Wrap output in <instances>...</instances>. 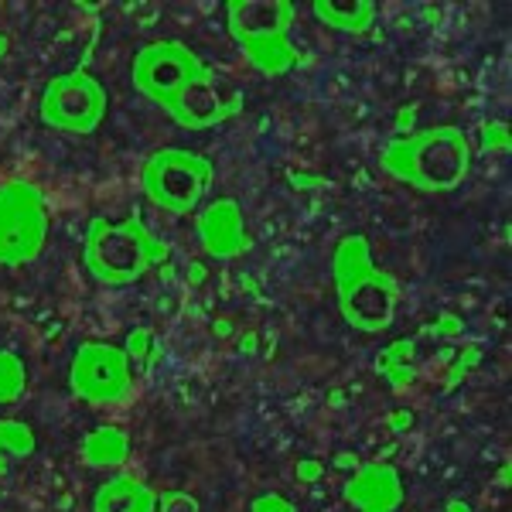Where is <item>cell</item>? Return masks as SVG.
<instances>
[{"label": "cell", "mask_w": 512, "mask_h": 512, "mask_svg": "<svg viewBox=\"0 0 512 512\" xmlns=\"http://www.w3.org/2000/svg\"><path fill=\"white\" fill-rule=\"evenodd\" d=\"M472 161V140L451 123L393 137L379 154L386 175L417 188V192H454L472 175Z\"/></svg>", "instance_id": "6da1fadb"}, {"label": "cell", "mask_w": 512, "mask_h": 512, "mask_svg": "<svg viewBox=\"0 0 512 512\" xmlns=\"http://www.w3.org/2000/svg\"><path fill=\"white\" fill-rule=\"evenodd\" d=\"M332 277L345 325L362 335H379L393 325L400 284L373 263L366 236L352 233L338 239L332 250Z\"/></svg>", "instance_id": "7a4b0ae2"}, {"label": "cell", "mask_w": 512, "mask_h": 512, "mask_svg": "<svg viewBox=\"0 0 512 512\" xmlns=\"http://www.w3.org/2000/svg\"><path fill=\"white\" fill-rule=\"evenodd\" d=\"M38 448V437L31 431V424L24 420H0V468H7L11 461L31 458Z\"/></svg>", "instance_id": "e0dca14e"}, {"label": "cell", "mask_w": 512, "mask_h": 512, "mask_svg": "<svg viewBox=\"0 0 512 512\" xmlns=\"http://www.w3.org/2000/svg\"><path fill=\"white\" fill-rule=\"evenodd\" d=\"M202 250L216 260H236L250 250V233H246V219L236 198H216L209 202L195 219Z\"/></svg>", "instance_id": "8fae6325"}, {"label": "cell", "mask_w": 512, "mask_h": 512, "mask_svg": "<svg viewBox=\"0 0 512 512\" xmlns=\"http://www.w3.org/2000/svg\"><path fill=\"white\" fill-rule=\"evenodd\" d=\"M7 55V35H0V59Z\"/></svg>", "instance_id": "f1b7e54d"}, {"label": "cell", "mask_w": 512, "mask_h": 512, "mask_svg": "<svg viewBox=\"0 0 512 512\" xmlns=\"http://www.w3.org/2000/svg\"><path fill=\"white\" fill-rule=\"evenodd\" d=\"M478 362H482V349H478V345H468V349L458 355V362H454V366H451L448 379H444V390H454V386H458L461 379L472 376Z\"/></svg>", "instance_id": "ffe728a7"}, {"label": "cell", "mask_w": 512, "mask_h": 512, "mask_svg": "<svg viewBox=\"0 0 512 512\" xmlns=\"http://www.w3.org/2000/svg\"><path fill=\"white\" fill-rule=\"evenodd\" d=\"M168 117L185 130H209L216 123L229 120L233 113L239 110V93H222L219 82H216V72L209 76L188 82L185 89H178L175 96L164 103Z\"/></svg>", "instance_id": "30bf717a"}, {"label": "cell", "mask_w": 512, "mask_h": 512, "mask_svg": "<svg viewBox=\"0 0 512 512\" xmlns=\"http://www.w3.org/2000/svg\"><path fill=\"white\" fill-rule=\"evenodd\" d=\"M212 175L216 171H212L209 158L185 151V147H164V151H154L140 164V188L164 212L188 216L209 192Z\"/></svg>", "instance_id": "5b68a950"}, {"label": "cell", "mask_w": 512, "mask_h": 512, "mask_svg": "<svg viewBox=\"0 0 512 512\" xmlns=\"http://www.w3.org/2000/svg\"><path fill=\"white\" fill-rule=\"evenodd\" d=\"M154 512H202V506H198L195 495L181 492V489H168L158 495V506H154Z\"/></svg>", "instance_id": "7402d4cb"}, {"label": "cell", "mask_w": 512, "mask_h": 512, "mask_svg": "<svg viewBox=\"0 0 512 512\" xmlns=\"http://www.w3.org/2000/svg\"><path fill=\"white\" fill-rule=\"evenodd\" d=\"M48 239V205L35 181L0 185V267L38 260Z\"/></svg>", "instance_id": "8992f818"}, {"label": "cell", "mask_w": 512, "mask_h": 512, "mask_svg": "<svg viewBox=\"0 0 512 512\" xmlns=\"http://www.w3.org/2000/svg\"><path fill=\"white\" fill-rule=\"evenodd\" d=\"M69 386L72 393L82 396L86 403H96V407L120 403L134 386L127 352L110 342H82L72 355Z\"/></svg>", "instance_id": "9c48e42d"}, {"label": "cell", "mask_w": 512, "mask_h": 512, "mask_svg": "<svg viewBox=\"0 0 512 512\" xmlns=\"http://www.w3.org/2000/svg\"><path fill=\"white\" fill-rule=\"evenodd\" d=\"M28 386L24 359L11 349H0V403H18Z\"/></svg>", "instance_id": "ac0fdd59"}, {"label": "cell", "mask_w": 512, "mask_h": 512, "mask_svg": "<svg viewBox=\"0 0 512 512\" xmlns=\"http://www.w3.org/2000/svg\"><path fill=\"white\" fill-rule=\"evenodd\" d=\"M158 495L134 475H117L93 495V512H154Z\"/></svg>", "instance_id": "4fadbf2b"}, {"label": "cell", "mask_w": 512, "mask_h": 512, "mask_svg": "<svg viewBox=\"0 0 512 512\" xmlns=\"http://www.w3.org/2000/svg\"><path fill=\"white\" fill-rule=\"evenodd\" d=\"M345 502L355 512H396L403 502V478L390 461H366L345 482Z\"/></svg>", "instance_id": "7c38bea8"}, {"label": "cell", "mask_w": 512, "mask_h": 512, "mask_svg": "<svg viewBox=\"0 0 512 512\" xmlns=\"http://www.w3.org/2000/svg\"><path fill=\"white\" fill-rule=\"evenodd\" d=\"M437 328H441V332H448V335H454V332H458V318H454V315H444L441 318V325H437Z\"/></svg>", "instance_id": "4316f807"}, {"label": "cell", "mask_w": 512, "mask_h": 512, "mask_svg": "<svg viewBox=\"0 0 512 512\" xmlns=\"http://www.w3.org/2000/svg\"><path fill=\"white\" fill-rule=\"evenodd\" d=\"M212 65L202 62V55L192 52L181 41H151L134 55V65H130V79H134V89L140 96H147L151 103L164 106L178 89H185L188 82L209 76Z\"/></svg>", "instance_id": "52a82bcc"}, {"label": "cell", "mask_w": 512, "mask_h": 512, "mask_svg": "<svg viewBox=\"0 0 512 512\" xmlns=\"http://www.w3.org/2000/svg\"><path fill=\"white\" fill-rule=\"evenodd\" d=\"M41 123L62 134H93L106 117V89L89 72L55 76L38 103Z\"/></svg>", "instance_id": "ba28073f"}, {"label": "cell", "mask_w": 512, "mask_h": 512, "mask_svg": "<svg viewBox=\"0 0 512 512\" xmlns=\"http://www.w3.org/2000/svg\"><path fill=\"white\" fill-rule=\"evenodd\" d=\"M127 458H130V437L120 427L103 424L82 437V461L89 468H120Z\"/></svg>", "instance_id": "9a60e30c"}, {"label": "cell", "mask_w": 512, "mask_h": 512, "mask_svg": "<svg viewBox=\"0 0 512 512\" xmlns=\"http://www.w3.org/2000/svg\"><path fill=\"white\" fill-rule=\"evenodd\" d=\"M291 181H294V188H318L321 185V178H315V175H297V171H291Z\"/></svg>", "instance_id": "484cf974"}, {"label": "cell", "mask_w": 512, "mask_h": 512, "mask_svg": "<svg viewBox=\"0 0 512 512\" xmlns=\"http://www.w3.org/2000/svg\"><path fill=\"white\" fill-rule=\"evenodd\" d=\"M294 4L291 0H229L226 28L243 59L263 76H284L297 65V48L291 45Z\"/></svg>", "instance_id": "277c9868"}, {"label": "cell", "mask_w": 512, "mask_h": 512, "mask_svg": "<svg viewBox=\"0 0 512 512\" xmlns=\"http://www.w3.org/2000/svg\"><path fill=\"white\" fill-rule=\"evenodd\" d=\"M250 512H297V509H294V502L284 499L280 492H263V495H256V499H253Z\"/></svg>", "instance_id": "603a6c76"}, {"label": "cell", "mask_w": 512, "mask_h": 512, "mask_svg": "<svg viewBox=\"0 0 512 512\" xmlns=\"http://www.w3.org/2000/svg\"><path fill=\"white\" fill-rule=\"evenodd\" d=\"M444 512H472V506H468V502H461V499H451Z\"/></svg>", "instance_id": "83f0119b"}, {"label": "cell", "mask_w": 512, "mask_h": 512, "mask_svg": "<svg viewBox=\"0 0 512 512\" xmlns=\"http://www.w3.org/2000/svg\"><path fill=\"white\" fill-rule=\"evenodd\" d=\"M376 369H379V376H386V383H390L393 390H407V386L414 383V342L400 338V342L386 345V349L376 355Z\"/></svg>", "instance_id": "2e32d148"}, {"label": "cell", "mask_w": 512, "mask_h": 512, "mask_svg": "<svg viewBox=\"0 0 512 512\" xmlns=\"http://www.w3.org/2000/svg\"><path fill=\"white\" fill-rule=\"evenodd\" d=\"M390 427L396 434L410 431V427H414V414H410V410H396V414H390Z\"/></svg>", "instance_id": "d4e9b609"}, {"label": "cell", "mask_w": 512, "mask_h": 512, "mask_svg": "<svg viewBox=\"0 0 512 512\" xmlns=\"http://www.w3.org/2000/svg\"><path fill=\"white\" fill-rule=\"evenodd\" d=\"M123 352H127L130 366H147L154 355V332L151 328H134V332L127 335V345H123Z\"/></svg>", "instance_id": "d6986e66"}, {"label": "cell", "mask_w": 512, "mask_h": 512, "mask_svg": "<svg viewBox=\"0 0 512 512\" xmlns=\"http://www.w3.org/2000/svg\"><path fill=\"white\" fill-rule=\"evenodd\" d=\"M509 127L502 120H492L482 127V151L485 154H509Z\"/></svg>", "instance_id": "44dd1931"}, {"label": "cell", "mask_w": 512, "mask_h": 512, "mask_svg": "<svg viewBox=\"0 0 512 512\" xmlns=\"http://www.w3.org/2000/svg\"><path fill=\"white\" fill-rule=\"evenodd\" d=\"M168 260V246L154 239L140 216H127L123 222L93 219L82 239V263L89 277L103 287H127Z\"/></svg>", "instance_id": "3957f363"}, {"label": "cell", "mask_w": 512, "mask_h": 512, "mask_svg": "<svg viewBox=\"0 0 512 512\" xmlns=\"http://www.w3.org/2000/svg\"><path fill=\"white\" fill-rule=\"evenodd\" d=\"M315 18L332 31L342 35H362L373 28L376 21V4L373 0H318Z\"/></svg>", "instance_id": "5bb4252c"}, {"label": "cell", "mask_w": 512, "mask_h": 512, "mask_svg": "<svg viewBox=\"0 0 512 512\" xmlns=\"http://www.w3.org/2000/svg\"><path fill=\"white\" fill-rule=\"evenodd\" d=\"M321 475H325V465H321L318 458H301V461H297V478H301V485H318Z\"/></svg>", "instance_id": "cb8c5ba5"}]
</instances>
